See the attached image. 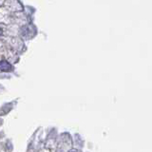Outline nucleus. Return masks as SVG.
<instances>
[{
  "label": "nucleus",
  "instance_id": "f03ea898",
  "mask_svg": "<svg viewBox=\"0 0 152 152\" xmlns=\"http://www.w3.org/2000/svg\"><path fill=\"white\" fill-rule=\"evenodd\" d=\"M1 34H2V28H0V35H1Z\"/></svg>",
  "mask_w": 152,
  "mask_h": 152
},
{
  "label": "nucleus",
  "instance_id": "f257e3e1",
  "mask_svg": "<svg viewBox=\"0 0 152 152\" xmlns=\"http://www.w3.org/2000/svg\"><path fill=\"white\" fill-rule=\"evenodd\" d=\"M0 70L4 71V72H9V71L12 70V66L6 60L0 61Z\"/></svg>",
  "mask_w": 152,
  "mask_h": 152
}]
</instances>
